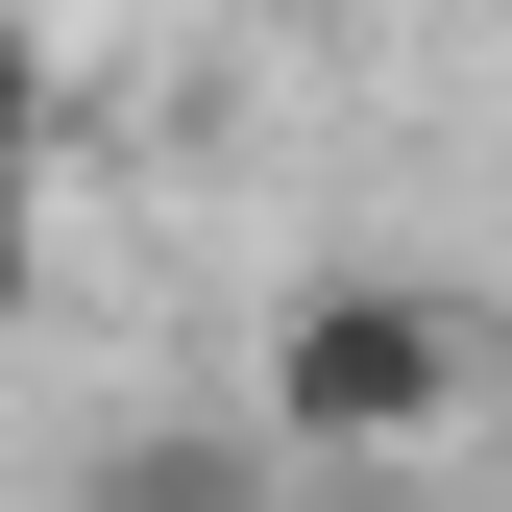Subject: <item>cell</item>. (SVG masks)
<instances>
[{
	"instance_id": "obj_1",
	"label": "cell",
	"mask_w": 512,
	"mask_h": 512,
	"mask_svg": "<svg viewBox=\"0 0 512 512\" xmlns=\"http://www.w3.org/2000/svg\"><path fill=\"white\" fill-rule=\"evenodd\" d=\"M464 415H488V317L464 293L342 269V293L269 317V439H293V464H391V439H464Z\"/></svg>"
},
{
	"instance_id": "obj_2",
	"label": "cell",
	"mask_w": 512,
	"mask_h": 512,
	"mask_svg": "<svg viewBox=\"0 0 512 512\" xmlns=\"http://www.w3.org/2000/svg\"><path fill=\"white\" fill-rule=\"evenodd\" d=\"M74 512H293V439L269 415H147V439H98Z\"/></svg>"
},
{
	"instance_id": "obj_3",
	"label": "cell",
	"mask_w": 512,
	"mask_h": 512,
	"mask_svg": "<svg viewBox=\"0 0 512 512\" xmlns=\"http://www.w3.org/2000/svg\"><path fill=\"white\" fill-rule=\"evenodd\" d=\"M25 147H49V49H25V0H0V196H25Z\"/></svg>"
},
{
	"instance_id": "obj_4",
	"label": "cell",
	"mask_w": 512,
	"mask_h": 512,
	"mask_svg": "<svg viewBox=\"0 0 512 512\" xmlns=\"http://www.w3.org/2000/svg\"><path fill=\"white\" fill-rule=\"evenodd\" d=\"M0 342H25V196H0Z\"/></svg>"
}]
</instances>
